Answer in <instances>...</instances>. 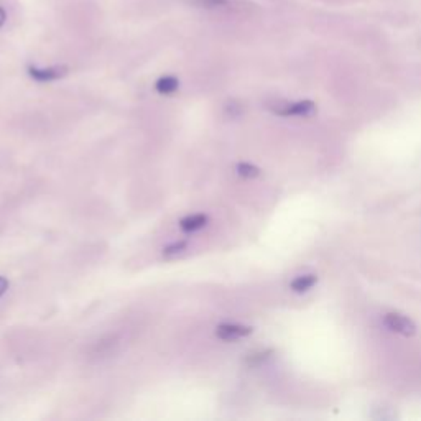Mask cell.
Instances as JSON below:
<instances>
[{"instance_id": "obj_1", "label": "cell", "mask_w": 421, "mask_h": 421, "mask_svg": "<svg viewBox=\"0 0 421 421\" xmlns=\"http://www.w3.org/2000/svg\"><path fill=\"white\" fill-rule=\"evenodd\" d=\"M383 324L390 331L401 336H413L416 333L415 322L410 317L400 315V313H388V315L383 316Z\"/></svg>"}, {"instance_id": "obj_2", "label": "cell", "mask_w": 421, "mask_h": 421, "mask_svg": "<svg viewBox=\"0 0 421 421\" xmlns=\"http://www.w3.org/2000/svg\"><path fill=\"white\" fill-rule=\"evenodd\" d=\"M316 106L311 101H299V102H292V104H283L275 107V114L278 115H308L311 112H315Z\"/></svg>"}, {"instance_id": "obj_3", "label": "cell", "mask_w": 421, "mask_h": 421, "mask_svg": "<svg viewBox=\"0 0 421 421\" xmlns=\"http://www.w3.org/2000/svg\"><path fill=\"white\" fill-rule=\"evenodd\" d=\"M252 333L250 326H242V324H221L217 326L216 334L219 339L222 341H236L241 338H245Z\"/></svg>"}, {"instance_id": "obj_4", "label": "cell", "mask_w": 421, "mask_h": 421, "mask_svg": "<svg viewBox=\"0 0 421 421\" xmlns=\"http://www.w3.org/2000/svg\"><path fill=\"white\" fill-rule=\"evenodd\" d=\"M28 73L30 76L36 79L40 83H46V81H55V79L63 78L64 74L68 73V69L64 66H53V68H28Z\"/></svg>"}, {"instance_id": "obj_5", "label": "cell", "mask_w": 421, "mask_h": 421, "mask_svg": "<svg viewBox=\"0 0 421 421\" xmlns=\"http://www.w3.org/2000/svg\"><path fill=\"white\" fill-rule=\"evenodd\" d=\"M206 224H208V216H204V214H194V216L185 217L183 221L180 222V226L186 232H194L203 229Z\"/></svg>"}, {"instance_id": "obj_6", "label": "cell", "mask_w": 421, "mask_h": 421, "mask_svg": "<svg viewBox=\"0 0 421 421\" xmlns=\"http://www.w3.org/2000/svg\"><path fill=\"white\" fill-rule=\"evenodd\" d=\"M316 282H317L316 275H303V277L294 278L290 287H292L293 292L305 293V292H308V290H311L313 287H315Z\"/></svg>"}, {"instance_id": "obj_7", "label": "cell", "mask_w": 421, "mask_h": 421, "mask_svg": "<svg viewBox=\"0 0 421 421\" xmlns=\"http://www.w3.org/2000/svg\"><path fill=\"white\" fill-rule=\"evenodd\" d=\"M178 86H180V83H178V79L175 76H163L157 81L155 89L160 94H173V92L176 91Z\"/></svg>"}, {"instance_id": "obj_8", "label": "cell", "mask_w": 421, "mask_h": 421, "mask_svg": "<svg viewBox=\"0 0 421 421\" xmlns=\"http://www.w3.org/2000/svg\"><path fill=\"white\" fill-rule=\"evenodd\" d=\"M196 7L209 8V10H216V8H226L231 6V0H190Z\"/></svg>"}, {"instance_id": "obj_9", "label": "cell", "mask_w": 421, "mask_h": 421, "mask_svg": "<svg viewBox=\"0 0 421 421\" xmlns=\"http://www.w3.org/2000/svg\"><path fill=\"white\" fill-rule=\"evenodd\" d=\"M237 173L244 178H255L260 175V170L254 165H249V163H238Z\"/></svg>"}, {"instance_id": "obj_10", "label": "cell", "mask_w": 421, "mask_h": 421, "mask_svg": "<svg viewBox=\"0 0 421 421\" xmlns=\"http://www.w3.org/2000/svg\"><path fill=\"white\" fill-rule=\"evenodd\" d=\"M185 249H186V244H185V242H180V244H173V245H170V247H166V249H165V252H163V254H165L166 257H171V255L181 254V252H183Z\"/></svg>"}, {"instance_id": "obj_11", "label": "cell", "mask_w": 421, "mask_h": 421, "mask_svg": "<svg viewBox=\"0 0 421 421\" xmlns=\"http://www.w3.org/2000/svg\"><path fill=\"white\" fill-rule=\"evenodd\" d=\"M7 288H8V282L3 277H0V297L7 292Z\"/></svg>"}, {"instance_id": "obj_12", "label": "cell", "mask_w": 421, "mask_h": 421, "mask_svg": "<svg viewBox=\"0 0 421 421\" xmlns=\"http://www.w3.org/2000/svg\"><path fill=\"white\" fill-rule=\"evenodd\" d=\"M6 18H7V15H6V10H3V8L0 7V27H2L3 23H6Z\"/></svg>"}]
</instances>
